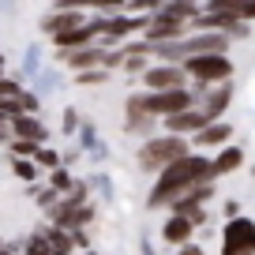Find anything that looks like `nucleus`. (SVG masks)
Returning <instances> with one entry per match:
<instances>
[{
	"mask_svg": "<svg viewBox=\"0 0 255 255\" xmlns=\"http://www.w3.org/2000/svg\"><path fill=\"white\" fill-rule=\"evenodd\" d=\"M210 161L199 158V154H188V158L173 161L169 169H161L158 184L150 191V207H165V203H176L180 195H188L191 188H199V184H210Z\"/></svg>",
	"mask_w": 255,
	"mask_h": 255,
	"instance_id": "f257e3e1",
	"label": "nucleus"
},
{
	"mask_svg": "<svg viewBox=\"0 0 255 255\" xmlns=\"http://www.w3.org/2000/svg\"><path fill=\"white\" fill-rule=\"evenodd\" d=\"M188 158V143L180 135H161V139H150V143L139 150V165L158 173V169H169L173 161Z\"/></svg>",
	"mask_w": 255,
	"mask_h": 255,
	"instance_id": "f03ea898",
	"label": "nucleus"
},
{
	"mask_svg": "<svg viewBox=\"0 0 255 255\" xmlns=\"http://www.w3.org/2000/svg\"><path fill=\"white\" fill-rule=\"evenodd\" d=\"M222 255H255V222H248V218H233V222L225 225Z\"/></svg>",
	"mask_w": 255,
	"mask_h": 255,
	"instance_id": "7ed1b4c3",
	"label": "nucleus"
},
{
	"mask_svg": "<svg viewBox=\"0 0 255 255\" xmlns=\"http://www.w3.org/2000/svg\"><path fill=\"white\" fill-rule=\"evenodd\" d=\"M184 72L195 75L199 83H218V79H229L233 64L225 60L222 53H214V56H188V60H184Z\"/></svg>",
	"mask_w": 255,
	"mask_h": 255,
	"instance_id": "20e7f679",
	"label": "nucleus"
},
{
	"mask_svg": "<svg viewBox=\"0 0 255 255\" xmlns=\"http://www.w3.org/2000/svg\"><path fill=\"white\" fill-rule=\"evenodd\" d=\"M191 109V94L188 90H158V94H146V113L150 117H176V113Z\"/></svg>",
	"mask_w": 255,
	"mask_h": 255,
	"instance_id": "39448f33",
	"label": "nucleus"
},
{
	"mask_svg": "<svg viewBox=\"0 0 255 255\" xmlns=\"http://www.w3.org/2000/svg\"><path fill=\"white\" fill-rule=\"evenodd\" d=\"M188 34V23H176V19H165V15H154L146 23V38L150 45H165V41H180Z\"/></svg>",
	"mask_w": 255,
	"mask_h": 255,
	"instance_id": "423d86ee",
	"label": "nucleus"
},
{
	"mask_svg": "<svg viewBox=\"0 0 255 255\" xmlns=\"http://www.w3.org/2000/svg\"><path fill=\"white\" fill-rule=\"evenodd\" d=\"M146 87H150V94H158V90H184V68H169V64L150 68L146 72Z\"/></svg>",
	"mask_w": 255,
	"mask_h": 255,
	"instance_id": "0eeeda50",
	"label": "nucleus"
},
{
	"mask_svg": "<svg viewBox=\"0 0 255 255\" xmlns=\"http://www.w3.org/2000/svg\"><path fill=\"white\" fill-rule=\"evenodd\" d=\"M165 124H169V131H173V135H184V131H191V135H195V131H203V128L207 124H214V120H207L203 117V109L199 113H176V117H165Z\"/></svg>",
	"mask_w": 255,
	"mask_h": 255,
	"instance_id": "6e6552de",
	"label": "nucleus"
},
{
	"mask_svg": "<svg viewBox=\"0 0 255 255\" xmlns=\"http://www.w3.org/2000/svg\"><path fill=\"white\" fill-rule=\"evenodd\" d=\"M102 49L94 45H83V49H72V53H60V60L68 64V68H75V72H90V68H98L102 64Z\"/></svg>",
	"mask_w": 255,
	"mask_h": 255,
	"instance_id": "1a4fd4ad",
	"label": "nucleus"
},
{
	"mask_svg": "<svg viewBox=\"0 0 255 255\" xmlns=\"http://www.w3.org/2000/svg\"><path fill=\"white\" fill-rule=\"evenodd\" d=\"M90 34H98V23H83V26H72V30L56 34V45H60L64 53H72V49H83V45H87Z\"/></svg>",
	"mask_w": 255,
	"mask_h": 255,
	"instance_id": "9d476101",
	"label": "nucleus"
},
{
	"mask_svg": "<svg viewBox=\"0 0 255 255\" xmlns=\"http://www.w3.org/2000/svg\"><path fill=\"white\" fill-rule=\"evenodd\" d=\"M191 229H195V225H191L188 218L173 214V218L165 222V229H161V237H165L169 244H180V248H184V244H188V237H191Z\"/></svg>",
	"mask_w": 255,
	"mask_h": 255,
	"instance_id": "9b49d317",
	"label": "nucleus"
},
{
	"mask_svg": "<svg viewBox=\"0 0 255 255\" xmlns=\"http://www.w3.org/2000/svg\"><path fill=\"white\" fill-rule=\"evenodd\" d=\"M240 161H244V150H240V146H225V150L210 161V173L225 176V173H233V169H240Z\"/></svg>",
	"mask_w": 255,
	"mask_h": 255,
	"instance_id": "f8f14e48",
	"label": "nucleus"
},
{
	"mask_svg": "<svg viewBox=\"0 0 255 255\" xmlns=\"http://www.w3.org/2000/svg\"><path fill=\"white\" fill-rule=\"evenodd\" d=\"M139 26H146V19H128V15H120V19H109V23H98V34H109V38H124V34L139 30Z\"/></svg>",
	"mask_w": 255,
	"mask_h": 255,
	"instance_id": "ddd939ff",
	"label": "nucleus"
},
{
	"mask_svg": "<svg viewBox=\"0 0 255 255\" xmlns=\"http://www.w3.org/2000/svg\"><path fill=\"white\" fill-rule=\"evenodd\" d=\"M158 15L176 19V23H188V19L195 15V0H165V4L158 8Z\"/></svg>",
	"mask_w": 255,
	"mask_h": 255,
	"instance_id": "4468645a",
	"label": "nucleus"
},
{
	"mask_svg": "<svg viewBox=\"0 0 255 255\" xmlns=\"http://www.w3.org/2000/svg\"><path fill=\"white\" fill-rule=\"evenodd\" d=\"M11 124H15L19 139H30V143H41V139H45V124L34 120V117H15Z\"/></svg>",
	"mask_w": 255,
	"mask_h": 255,
	"instance_id": "2eb2a0df",
	"label": "nucleus"
},
{
	"mask_svg": "<svg viewBox=\"0 0 255 255\" xmlns=\"http://www.w3.org/2000/svg\"><path fill=\"white\" fill-rule=\"evenodd\" d=\"M229 98H233V87L214 90V94L207 98V105H203V117H207V120H218V117L225 113V105H229Z\"/></svg>",
	"mask_w": 255,
	"mask_h": 255,
	"instance_id": "dca6fc26",
	"label": "nucleus"
},
{
	"mask_svg": "<svg viewBox=\"0 0 255 255\" xmlns=\"http://www.w3.org/2000/svg\"><path fill=\"white\" fill-rule=\"evenodd\" d=\"M225 139H229V124H207L203 128V131H195V143L199 146H218V143H225Z\"/></svg>",
	"mask_w": 255,
	"mask_h": 255,
	"instance_id": "f3484780",
	"label": "nucleus"
},
{
	"mask_svg": "<svg viewBox=\"0 0 255 255\" xmlns=\"http://www.w3.org/2000/svg\"><path fill=\"white\" fill-rule=\"evenodd\" d=\"M72 26H83V19L75 15V11H56V15L45 19V30L53 34V38H56V34H64V30H72Z\"/></svg>",
	"mask_w": 255,
	"mask_h": 255,
	"instance_id": "a211bd4d",
	"label": "nucleus"
},
{
	"mask_svg": "<svg viewBox=\"0 0 255 255\" xmlns=\"http://www.w3.org/2000/svg\"><path fill=\"white\" fill-rule=\"evenodd\" d=\"M45 240H49V248H53V255H68V248H72V240H68V233H64V229L45 233Z\"/></svg>",
	"mask_w": 255,
	"mask_h": 255,
	"instance_id": "6ab92c4d",
	"label": "nucleus"
},
{
	"mask_svg": "<svg viewBox=\"0 0 255 255\" xmlns=\"http://www.w3.org/2000/svg\"><path fill=\"white\" fill-rule=\"evenodd\" d=\"M26 255H53V248H49L45 237H34L30 244H26Z\"/></svg>",
	"mask_w": 255,
	"mask_h": 255,
	"instance_id": "aec40b11",
	"label": "nucleus"
},
{
	"mask_svg": "<svg viewBox=\"0 0 255 255\" xmlns=\"http://www.w3.org/2000/svg\"><path fill=\"white\" fill-rule=\"evenodd\" d=\"M210 11H229V15H240V0H210Z\"/></svg>",
	"mask_w": 255,
	"mask_h": 255,
	"instance_id": "412c9836",
	"label": "nucleus"
},
{
	"mask_svg": "<svg viewBox=\"0 0 255 255\" xmlns=\"http://www.w3.org/2000/svg\"><path fill=\"white\" fill-rule=\"evenodd\" d=\"M38 150V143H30V139H15V143H11V154H19V158H23V154H34Z\"/></svg>",
	"mask_w": 255,
	"mask_h": 255,
	"instance_id": "4be33fe9",
	"label": "nucleus"
},
{
	"mask_svg": "<svg viewBox=\"0 0 255 255\" xmlns=\"http://www.w3.org/2000/svg\"><path fill=\"white\" fill-rule=\"evenodd\" d=\"M0 98H23V94H19V87L11 79H0Z\"/></svg>",
	"mask_w": 255,
	"mask_h": 255,
	"instance_id": "5701e85b",
	"label": "nucleus"
},
{
	"mask_svg": "<svg viewBox=\"0 0 255 255\" xmlns=\"http://www.w3.org/2000/svg\"><path fill=\"white\" fill-rule=\"evenodd\" d=\"M53 188H72V176H68V173H60V169H56V173H53Z\"/></svg>",
	"mask_w": 255,
	"mask_h": 255,
	"instance_id": "b1692460",
	"label": "nucleus"
},
{
	"mask_svg": "<svg viewBox=\"0 0 255 255\" xmlns=\"http://www.w3.org/2000/svg\"><path fill=\"white\" fill-rule=\"evenodd\" d=\"M34 158H38L41 165H56V154H53V150H41V146L34 150Z\"/></svg>",
	"mask_w": 255,
	"mask_h": 255,
	"instance_id": "393cba45",
	"label": "nucleus"
},
{
	"mask_svg": "<svg viewBox=\"0 0 255 255\" xmlns=\"http://www.w3.org/2000/svg\"><path fill=\"white\" fill-rule=\"evenodd\" d=\"M15 173L23 176V180H34V165L30 161H15Z\"/></svg>",
	"mask_w": 255,
	"mask_h": 255,
	"instance_id": "a878e982",
	"label": "nucleus"
},
{
	"mask_svg": "<svg viewBox=\"0 0 255 255\" xmlns=\"http://www.w3.org/2000/svg\"><path fill=\"white\" fill-rule=\"evenodd\" d=\"M105 79V72H79V83H87V87H90V83H102Z\"/></svg>",
	"mask_w": 255,
	"mask_h": 255,
	"instance_id": "bb28decb",
	"label": "nucleus"
},
{
	"mask_svg": "<svg viewBox=\"0 0 255 255\" xmlns=\"http://www.w3.org/2000/svg\"><path fill=\"white\" fill-rule=\"evenodd\" d=\"M240 19H255V0H240Z\"/></svg>",
	"mask_w": 255,
	"mask_h": 255,
	"instance_id": "cd10ccee",
	"label": "nucleus"
},
{
	"mask_svg": "<svg viewBox=\"0 0 255 255\" xmlns=\"http://www.w3.org/2000/svg\"><path fill=\"white\" fill-rule=\"evenodd\" d=\"M124 72H143V56H128V60H124Z\"/></svg>",
	"mask_w": 255,
	"mask_h": 255,
	"instance_id": "c85d7f7f",
	"label": "nucleus"
},
{
	"mask_svg": "<svg viewBox=\"0 0 255 255\" xmlns=\"http://www.w3.org/2000/svg\"><path fill=\"white\" fill-rule=\"evenodd\" d=\"M180 255H203V248H199V244H191V240H188V244L180 248Z\"/></svg>",
	"mask_w": 255,
	"mask_h": 255,
	"instance_id": "c756f323",
	"label": "nucleus"
}]
</instances>
